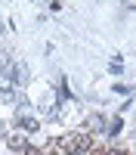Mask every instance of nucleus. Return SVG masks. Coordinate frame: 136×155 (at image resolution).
Listing matches in <instances>:
<instances>
[{"mask_svg":"<svg viewBox=\"0 0 136 155\" xmlns=\"http://www.w3.org/2000/svg\"><path fill=\"white\" fill-rule=\"evenodd\" d=\"M28 78H31V68L25 65V62H16V65H12V84L16 87H25Z\"/></svg>","mask_w":136,"mask_h":155,"instance_id":"f257e3e1","label":"nucleus"},{"mask_svg":"<svg viewBox=\"0 0 136 155\" xmlns=\"http://www.w3.org/2000/svg\"><path fill=\"white\" fill-rule=\"evenodd\" d=\"M90 140L87 137H65V149H87Z\"/></svg>","mask_w":136,"mask_h":155,"instance_id":"f03ea898","label":"nucleus"},{"mask_svg":"<svg viewBox=\"0 0 136 155\" xmlns=\"http://www.w3.org/2000/svg\"><path fill=\"white\" fill-rule=\"evenodd\" d=\"M19 127H22V134H34V130H37V121L31 118V115H22V118H19Z\"/></svg>","mask_w":136,"mask_h":155,"instance_id":"7ed1b4c3","label":"nucleus"},{"mask_svg":"<svg viewBox=\"0 0 136 155\" xmlns=\"http://www.w3.org/2000/svg\"><path fill=\"white\" fill-rule=\"evenodd\" d=\"M9 149H25V134H12L9 137Z\"/></svg>","mask_w":136,"mask_h":155,"instance_id":"20e7f679","label":"nucleus"},{"mask_svg":"<svg viewBox=\"0 0 136 155\" xmlns=\"http://www.w3.org/2000/svg\"><path fill=\"white\" fill-rule=\"evenodd\" d=\"M90 127H93V130H105V118H102V115H93V118H90Z\"/></svg>","mask_w":136,"mask_h":155,"instance_id":"39448f33","label":"nucleus"},{"mask_svg":"<svg viewBox=\"0 0 136 155\" xmlns=\"http://www.w3.org/2000/svg\"><path fill=\"white\" fill-rule=\"evenodd\" d=\"M0 137H3V124H0Z\"/></svg>","mask_w":136,"mask_h":155,"instance_id":"423d86ee","label":"nucleus"},{"mask_svg":"<svg viewBox=\"0 0 136 155\" xmlns=\"http://www.w3.org/2000/svg\"><path fill=\"white\" fill-rule=\"evenodd\" d=\"M0 31H3V22H0Z\"/></svg>","mask_w":136,"mask_h":155,"instance_id":"0eeeda50","label":"nucleus"}]
</instances>
